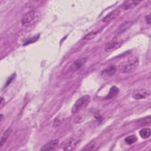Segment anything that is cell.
<instances>
[{"label": "cell", "instance_id": "1", "mask_svg": "<svg viewBox=\"0 0 151 151\" xmlns=\"http://www.w3.org/2000/svg\"><path fill=\"white\" fill-rule=\"evenodd\" d=\"M139 64V58L136 57H133L120 63L118 66V68L121 73H129L135 70L138 67Z\"/></svg>", "mask_w": 151, "mask_h": 151}, {"label": "cell", "instance_id": "2", "mask_svg": "<svg viewBox=\"0 0 151 151\" xmlns=\"http://www.w3.org/2000/svg\"><path fill=\"white\" fill-rule=\"evenodd\" d=\"M90 101V97L88 95H85L79 98L74 103L72 107V113H77L83 110L88 105Z\"/></svg>", "mask_w": 151, "mask_h": 151}, {"label": "cell", "instance_id": "3", "mask_svg": "<svg viewBox=\"0 0 151 151\" xmlns=\"http://www.w3.org/2000/svg\"><path fill=\"white\" fill-rule=\"evenodd\" d=\"M38 12L37 10H32L27 12L21 19L22 27H28L34 23L38 18Z\"/></svg>", "mask_w": 151, "mask_h": 151}, {"label": "cell", "instance_id": "4", "mask_svg": "<svg viewBox=\"0 0 151 151\" xmlns=\"http://www.w3.org/2000/svg\"><path fill=\"white\" fill-rule=\"evenodd\" d=\"M122 44H123V41L120 39L113 40L110 41L109 42H108L106 45L104 47V50L107 52H112L118 49L119 48H120V46L122 45Z\"/></svg>", "mask_w": 151, "mask_h": 151}, {"label": "cell", "instance_id": "5", "mask_svg": "<svg viewBox=\"0 0 151 151\" xmlns=\"http://www.w3.org/2000/svg\"><path fill=\"white\" fill-rule=\"evenodd\" d=\"M79 140H78L76 137H71L65 141L63 145H62V147L63 150H73L77 144L78 143Z\"/></svg>", "mask_w": 151, "mask_h": 151}, {"label": "cell", "instance_id": "6", "mask_svg": "<svg viewBox=\"0 0 151 151\" xmlns=\"http://www.w3.org/2000/svg\"><path fill=\"white\" fill-rule=\"evenodd\" d=\"M58 140L54 139L49 141L46 144H45L41 149L40 150L47 151V150H52L55 149V147L58 146Z\"/></svg>", "mask_w": 151, "mask_h": 151}, {"label": "cell", "instance_id": "7", "mask_svg": "<svg viewBox=\"0 0 151 151\" xmlns=\"http://www.w3.org/2000/svg\"><path fill=\"white\" fill-rule=\"evenodd\" d=\"M120 14V9L117 8L114 9L113 11L109 12L107 15H106L103 19L102 21L104 22H109L116 18L119 14Z\"/></svg>", "mask_w": 151, "mask_h": 151}, {"label": "cell", "instance_id": "8", "mask_svg": "<svg viewBox=\"0 0 151 151\" xmlns=\"http://www.w3.org/2000/svg\"><path fill=\"white\" fill-rule=\"evenodd\" d=\"M116 70H117L116 66L114 65H111L108 67H107L106 68H105L104 70H103L101 74L104 77H111L113 74H114Z\"/></svg>", "mask_w": 151, "mask_h": 151}, {"label": "cell", "instance_id": "9", "mask_svg": "<svg viewBox=\"0 0 151 151\" xmlns=\"http://www.w3.org/2000/svg\"><path fill=\"white\" fill-rule=\"evenodd\" d=\"M149 92L146 90L145 89H142L136 91H135L132 97L133 99L136 100H139V99H143L146 98L149 95Z\"/></svg>", "mask_w": 151, "mask_h": 151}, {"label": "cell", "instance_id": "10", "mask_svg": "<svg viewBox=\"0 0 151 151\" xmlns=\"http://www.w3.org/2000/svg\"><path fill=\"white\" fill-rule=\"evenodd\" d=\"M86 59L85 58H81L75 61L73 63V64L71 65V70L73 71H76L78 70L84 64V63H86Z\"/></svg>", "mask_w": 151, "mask_h": 151}, {"label": "cell", "instance_id": "11", "mask_svg": "<svg viewBox=\"0 0 151 151\" xmlns=\"http://www.w3.org/2000/svg\"><path fill=\"white\" fill-rule=\"evenodd\" d=\"M141 2V1H126L123 4L122 8L124 10L130 9L136 6Z\"/></svg>", "mask_w": 151, "mask_h": 151}, {"label": "cell", "instance_id": "12", "mask_svg": "<svg viewBox=\"0 0 151 151\" xmlns=\"http://www.w3.org/2000/svg\"><path fill=\"white\" fill-rule=\"evenodd\" d=\"M132 24V22L130 21H127L123 24H122L116 30V35H120L124 32L125 31H126Z\"/></svg>", "mask_w": 151, "mask_h": 151}, {"label": "cell", "instance_id": "13", "mask_svg": "<svg viewBox=\"0 0 151 151\" xmlns=\"http://www.w3.org/2000/svg\"><path fill=\"white\" fill-rule=\"evenodd\" d=\"M12 133V129L11 127L8 128L2 134L1 138V146H2L6 142V140L10 136V134Z\"/></svg>", "mask_w": 151, "mask_h": 151}, {"label": "cell", "instance_id": "14", "mask_svg": "<svg viewBox=\"0 0 151 151\" xmlns=\"http://www.w3.org/2000/svg\"><path fill=\"white\" fill-rule=\"evenodd\" d=\"M119 92V88L116 86H113L110 89L109 94L106 97V99H110L116 97L118 94Z\"/></svg>", "mask_w": 151, "mask_h": 151}, {"label": "cell", "instance_id": "15", "mask_svg": "<svg viewBox=\"0 0 151 151\" xmlns=\"http://www.w3.org/2000/svg\"><path fill=\"white\" fill-rule=\"evenodd\" d=\"M151 133V130L149 128H143L139 132V134L140 137L143 139H147L150 137Z\"/></svg>", "mask_w": 151, "mask_h": 151}, {"label": "cell", "instance_id": "16", "mask_svg": "<svg viewBox=\"0 0 151 151\" xmlns=\"http://www.w3.org/2000/svg\"><path fill=\"white\" fill-rule=\"evenodd\" d=\"M137 123L142 126L149 124L150 123V116H149L146 117H143V118L140 119L139 120H137Z\"/></svg>", "mask_w": 151, "mask_h": 151}, {"label": "cell", "instance_id": "17", "mask_svg": "<svg viewBox=\"0 0 151 151\" xmlns=\"http://www.w3.org/2000/svg\"><path fill=\"white\" fill-rule=\"evenodd\" d=\"M125 142L128 145H132L137 141V137L134 135H130L126 137L124 139Z\"/></svg>", "mask_w": 151, "mask_h": 151}, {"label": "cell", "instance_id": "18", "mask_svg": "<svg viewBox=\"0 0 151 151\" xmlns=\"http://www.w3.org/2000/svg\"><path fill=\"white\" fill-rule=\"evenodd\" d=\"M97 149V145L95 143L91 142L90 143H88L86 147H84L83 150H95Z\"/></svg>", "mask_w": 151, "mask_h": 151}, {"label": "cell", "instance_id": "19", "mask_svg": "<svg viewBox=\"0 0 151 151\" xmlns=\"http://www.w3.org/2000/svg\"><path fill=\"white\" fill-rule=\"evenodd\" d=\"M64 118L61 117H55V119L54 120V123H53V126L54 127H58L64 121Z\"/></svg>", "mask_w": 151, "mask_h": 151}, {"label": "cell", "instance_id": "20", "mask_svg": "<svg viewBox=\"0 0 151 151\" xmlns=\"http://www.w3.org/2000/svg\"><path fill=\"white\" fill-rule=\"evenodd\" d=\"M97 32L96 31H92V32H90L89 33H88L87 35H86L83 39L84 40H91L93 38H94L95 37V36L97 35Z\"/></svg>", "mask_w": 151, "mask_h": 151}, {"label": "cell", "instance_id": "21", "mask_svg": "<svg viewBox=\"0 0 151 151\" xmlns=\"http://www.w3.org/2000/svg\"><path fill=\"white\" fill-rule=\"evenodd\" d=\"M74 121L76 123H81V122H82L83 121V117L81 116H77V117H75Z\"/></svg>", "mask_w": 151, "mask_h": 151}, {"label": "cell", "instance_id": "22", "mask_svg": "<svg viewBox=\"0 0 151 151\" xmlns=\"http://www.w3.org/2000/svg\"><path fill=\"white\" fill-rule=\"evenodd\" d=\"M38 39V36H36L35 37H34V38H32L31 40H29L27 42V43H25L24 45L25 44H29V43H32V42H34L35 41H36Z\"/></svg>", "mask_w": 151, "mask_h": 151}, {"label": "cell", "instance_id": "23", "mask_svg": "<svg viewBox=\"0 0 151 151\" xmlns=\"http://www.w3.org/2000/svg\"><path fill=\"white\" fill-rule=\"evenodd\" d=\"M145 20L148 24H150V15H147L145 17Z\"/></svg>", "mask_w": 151, "mask_h": 151}, {"label": "cell", "instance_id": "24", "mask_svg": "<svg viewBox=\"0 0 151 151\" xmlns=\"http://www.w3.org/2000/svg\"><path fill=\"white\" fill-rule=\"evenodd\" d=\"M4 102H5V100L2 97H1V107L2 106V105L4 104Z\"/></svg>", "mask_w": 151, "mask_h": 151}, {"label": "cell", "instance_id": "25", "mask_svg": "<svg viewBox=\"0 0 151 151\" xmlns=\"http://www.w3.org/2000/svg\"><path fill=\"white\" fill-rule=\"evenodd\" d=\"M3 119H4V116L1 114V120H0V121L1 122V121L3 120Z\"/></svg>", "mask_w": 151, "mask_h": 151}]
</instances>
